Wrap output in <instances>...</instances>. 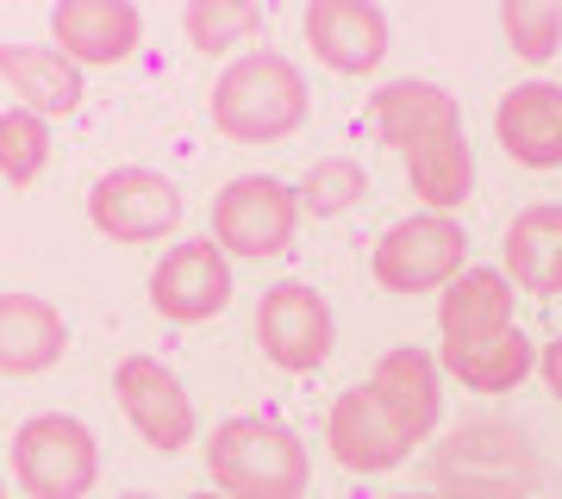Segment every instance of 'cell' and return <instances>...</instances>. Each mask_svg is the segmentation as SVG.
<instances>
[{"label": "cell", "instance_id": "25", "mask_svg": "<svg viewBox=\"0 0 562 499\" xmlns=\"http://www.w3.org/2000/svg\"><path fill=\"white\" fill-rule=\"evenodd\" d=\"M294 194H301V213H313V219H344V213L369 194V175H362L357 157H319L301 175Z\"/></svg>", "mask_w": 562, "mask_h": 499}, {"label": "cell", "instance_id": "12", "mask_svg": "<svg viewBox=\"0 0 562 499\" xmlns=\"http://www.w3.org/2000/svg\"><path fill=\"white\" fill-rule=\"evenodd\" d=\"M301 32L331 76H375L387 57V38H394L387 13L369 0H313L301 13Z\"/></svg>", "mask_w": 562, "mask_h": 499}, {"label": "cell", "instance_id": "1", "mask_svg": "<svg viewBox=\"0 0 562 499\" xmlns=\"http://www.w3.org/2000/svg\"><path fill=\"white\" fill-rule=\"evenodd\" d=\"M306 76L281 50H244L220 69L206 113L232 144H276L306 125Z\"/></svg>", "mask_w": 562, "mask_h": 499}, {"label": "cell", "instance_id": "28", "mask_svg": "<svg viewBox=\"0 0 562 499\" xmlns=\"http://www.w3.org/2000/svg\"><path fill=\"white\" fill-rule=\"evenodd\" d=\"M387 499H443V494H387Z\"/></svg>", "mask_w": 562, "mask_h": 499}, {"label": "cell", "instance_id": "22", "mask_svg": "<svg viewBox=\"0 0 562 499\" xmlns=\"http://www.w3.org/2000/svg\"><path fill=\"white\" fill-rule=\"evenodd\" d=\"M369 381H375V387L401 406L406 419H413V431H419V438H431V431H438V412H443L438 356H425V350L401 343V350H387V356L375 362V375H369Z\"/></svg>", "mask_w": 562, "mask_h": 499}, {"label": "cell", "instance_id": "3", "mask_svg": "<svg viewBox=\"0 0 562 499\" xmlns=\"http://www.w3.org/2000/svg\"><path fill=\"white\" fill-rule=\"evenodd\" d=\"M443 499H531L543 480V462L531 456V443L501 419H475L450 431L431 456Z\"/></svg>", "mask_w": 562, "mask_h": 499}, {"label": "cell", "instance_id": "26", "mask_svg": "<svg viewBox=\"0 0 562 499\" xmlns=\"http://www.w3.org/2000/svg\"><path fill=\"white\" fill-rule=\"evenodd\" d=\"M501 32L513 44V57L525 63H550L562 44V7L557 0H506L501 7Z\"/></svg>", "mask_w": 562, "mask_h": 499}, {"label": "cell", "instance_id": "17", "mask_svg": "<svg viewBox=\"0 0 562 499\" xmlns=\"http://www.w3.org/2000/svg\"><path fill=\"white\" fill-rule=\"evenodd\" d=\"M501 275L531 299H557L562 294V206L543 200V206H525L519 219L506 225L501 243Z\"/></svg>", "mask_w": 562, "mask_h": 499}, {"label": "cell", "instance_id": "11", "mask_svg": "<svg viewBox=\"0 0 562 499\" xmlns=\"http://www.w3.org/2000/svg\"><path fill=\"white\" fill-rule=\"evenodd\" d=\"M150 306L169 325H206L232 306V257L213 238H181L150 269Z\"/></svg>", "mask_w": 562, "mask_h": 499}, {"label": "cell", "instance_id": "20", "mask_svg": "<svg viewBox=\"0 0 562 499\" xmlns=\"http://www.w3.org/2000/svg\"><path fill=\"white\" fill-rule=\"evenodd\" d=\"M462 120L457 100H450V88H438V81H387L382 94L369 100V125H375V138L387 144V150H413V144L425 138V132H438V125Z\"/></svg>", "mask_w": 562, "mask_h": 499}, {"label": "cell", "instance_id": "19", "mask_svg": "<svg viewBox=\"0 0 562 499\" xmlns=\"http://www.w3.org/2000/svg\"><path fill=\"white\" fill-rule=\"evenodd\" d=\"M401 162H406V181H413V200H425V213H457L469 188H475V150L462 138V120L425 132Z\"/></svg>", "mask_w": 562, "mask_h": 499}, {"label": "cell", "instance_id": "5", "mask_svg": "<svg viewBox=\"0 0 562 499\" xmlns=\"http://www.w3.org/2000/svg\"><path fill=\"white\" fill-rule=\"evenodd\" d=\"M13 480L25 499H88L101 480V443L69 412H38L13 431Z\"/></svg>", "mask_w": 562, "mask_h": 499}, {"label": "cell", "instance_id": "24", "mask_svg": "<svg viewBox=\"0 0 562 499\" xmlns=\"http://www.w3.org/2000/svg\"><path fill=\"white\" fill-rule=\"evenodd\" d=\"M188 44L206 50V57H225V50H238L250 32H262V7H244V0H188Z\"/></svg>", "mask_w": 562, "mask_h": 499}, {"label": "cell", "instance_id": "16", "mask_svg": "<svg viewBox=\"0 0 562 499\" xmlns=\"http://www.w3.org/2000/svg\"><path fill=\"white\" fill-rule=\"evenodd\" d=\"M0 81L38 120H69V113H81V100H88L81 94V69L63 57L57 44H0Z\"/></svg>", "mask_w": 562, "mask_h": 499}, {"label": "cell", "instance_id": "4", "mask_svg": "<svg viewBox=\"0 0 562 499\" xmlns=\"http://www.w3.org/2000/svg\"><path fill=\"white\" fill-rule=\"evenodd\" d=\"M369 269L382 294H443L469 269V231L457 225V213H406L375 238Z\"/></svg>", "mask_w": 562, "mask_h": 499}, {"label": "cell", "instance_id": "13", "mask_svg": "<svg viewBox=\"0 0 562 499\" xmlns=\"http://www.w3.org/2000/svg\"><path fill=\"white\" fill-rule=\"evenodd\" d=\"M50 38L76 69H113L144 44V13L132 0H57Z\"/></svg>", "mask_w": 562, "mask_h": 499}, {"label": "cell", "instance_id": "29", "mask_svg": "<svg viewBox=\"0 0 562 499\" xmlns=\"http://www.w3.org/2000/svg\"><path fill=\"white\" fill-rule=\"evenodd\" d=\"M188 499H225V494H188Z\"/></svg>", "mask_w": 562, "mask_h": 499}, {"label": "cell", "instance_id": "6", "mask_svg": "<svg viewBox=\"0 0 562 499\" xmlns=\"http://www.w3.org/2000/svg\"><path fill=\"white\" fill-rule=\"evenodd\" d=\"M419 431L406 419L401 406L375 387V381H362V387H344L331 399V419H325V450L338 456L344 475H387V468H401L413 450H419Z\"/></svg>", "mask_w": 562, "mask_h": 499}, {"label": "cell", "instance_id": "27", "mask_svg": "<svg viewBox=\"0 0 562 499\" xmlns=\"http://www.w3.org/2000/svg\"><path fill=\"white\" fill-rule=\"evenodd\" d=\"M538 375H543V387L562 399V338H550V343L538 350Z\"/></svg>", "mask_w": 562, "mask_h": 499}, {"label": "cell", "instance_id": "9", "mask_svg": "<svg viewBox=\"0 0 562 499\" xmlns=\"http://www.w3.org/2000/svg\"><path fill=\"white\" fill-rule=\"evenodd\" d=\"M331 338H338V325L313 281H276L257 299V350L281 375H313L331 356Z\"/></svg>", "mask_w": 562, "mask_h": 499}, {"label": "cell", "instance_id": "30", "mask_svg": "<svg viewBox=\"0 0 562 499\" xmlns=\"http://www.w3.org/2000/svg\"><path fill=\"white\" fill-rule=\"evenodd\" d=\"M0 499H7V480H0Z\"/></svg>", "mask_w": 562, "mask_h": 499}, {"label": "cell", "instance_id": "7", "mask_svg": "<svg viewBox=\"0 0 562 499\" xmlns=\"http://www.w3.org/2000/svg\"><path fill=\"white\" fill-rule=\"evenodd\" d=\"M294 231H301V194L276 175H238L213 200V243L225 257L269 262L294 243Z\"/></svg>", "mask_w": 562, "mask_h": 499}, {"label": "cell", "instance_id": "10", "mask_svg": "<svg viewBox=\"0 0 562 499\" xmlns=\"http://www.w3.org/2000/svg\"><path fill=\"white\" fill-rule=\"evenodd\" d=\"M113 399H120L125 424H132L150 450H162V456L188 450L194 431H201L188 387H181L176 368H162L157 356H120V368H113Z\"/></svg>", "mask_w": 562, "mask_h": 499}, {"label": "cell", "instance_id": "2", "mask_svg": "<svg viewBox=\"0 0 562 499\" xmlns=\"http://www.w3.org/2000/svg\"><path fill=\"white\" fill-rule=\"evenodd\" d=\"M206 468L225 499H306L313 462L281 419H225L206 438Z\"/></svg>", "mask_w": 562, "mask_h": 499}, {"label": "cell", "instance_id": "15", "mask_svg": "<svg viewBox=\"0 0 562 499\" xmlns=\"http://www.w3.org/2000/svg\"><path fill=\"white\" fill-rule=\"evenodd\" d=\"M438 331H443V350L506 338L513 331V281L501 269H462L438 299Z\"/></svg>", "mask_w": 562, "mask_h": 499}, {"label": "cell", "instance_id": "8", "mask_svg": "<svg viewBox=\"0 0 562 499\" xmlns=\"http://www.w3.org/2000/svg\"><path fill=\"white\" fill-rule=\"evenodd\" d=\"M181 188L157 169H106L94 188H88V219L94 231L113 243H162L181 225Z\"/></svg>", "mask_w": 562, "mask_h": 499}, {"label": "cell", "instance_id": "23", "mask_svg": "<svg viewBox=\"0 0 562 499\" xmlns=\"http://www.w3.org/2000/svg\"><path fill=\"white\" fill-rule=\"evenodd\" d=\"M50 169V120H38L32 106H7L0 113V181L32 188Z\"/></svg>", "mask_w": 562, "mask_h": 499}, {"label": "cell", "instance_id": "18", "mask_svg": "<svg viewBox=\"0 0 562 499\" xmlns=\"http://www.w3.org/2000/svg\"><path fill=\"white\" fill-rule=\"evenodd\" d=\"M69 350V325L38 294H0V375H44Z\"/></svg>", "mask_w": 562, "mask_h": 499}, {"label": "cell", "instance_id": "14", "mask_svg": "<svg viewBox=\"0 0 562 499\" xmlns=\"http://www.w3.org/2000/svg\"><path fill=\"white\" fill-rule=\"evenodd\" d=\"M494 138L519 169H562V88L519 81L494 106Z\"/></svg>", "mask_w": 562, "mask_h": 499}, {"label": "cell", "instance_id": "21", "mask_svg": "<svg viewBox=\"0 0 562 499\" xmlns=\"http://www.w3.org/2000/svg\"><path fill=\"white\" fill-rule=\"evenodd\" d=\"M438 368L450 381H462L469 394H513L531 368H538V350H531V338H525L519 325L506 331V338H487V343H469V350H443Z\"/></svg>", "mask_w": 562, "mask_h": 499}]
</instances>
